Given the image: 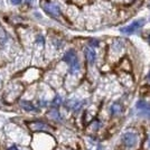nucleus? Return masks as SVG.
Instances as JSON below:
<instances>
[{"instance_id": "nucleus-10", "label": "nucleus", "mask_w": 150, "mask_h": 150, "mask_svg": "<svg viewBox=\"0 0 150 150\" xmlns=\"http://www.w3.org/2000/svg\"><path fill=\"white\" fill-rule=\"evenodd\" d=\"M48 115H50V118H53L54 120H56V121L57 120H58V121L61 120V114H59V112H58L57 110H52V111L48 113Z\"/></svg>"}, {"instance_id": "nucleus-13", "label": "nucleus", "mask_w": 150, "mask_h": 150, "mask_svg": "<svg viewBox=\"0 0 150 150\" xmlns=\"http://www.w3.org/2000/svg\"><path fill=\"white\" fill-rule=\"evenodd\" d=\"M90 44H91V46L96 47V46H99V42H98V40H95V39H93V40H91V42H90Z\"/></svg>"}, {"instance_id": "nucleus-2", "label": "nucleus", "mask_w": 150, "mask_h": 150, "mask_svg": "<svg viewBox=\"0 0 150 150\" xmlns=\"http://www.w3.org/2000/svg\"><path fill=\"white\" fill-rule=\"evenodd\" d=\"M43 9H44L45 13H47L48 16H50L52 18L57 19L62 16L59 7L55 5V4H53V2H45L44 5H43Z\"/></svg>"}, {"instance_id": "nucleus-6", "label": "nucleus", "mask_w": 150, "mask_h": 150, "mask_svg": "<svg viewBox=\"0 0 150 150\" xmlns=\"http://www.w3.org/2000/svg\"><path fill=\"white\" fill-rule=\"evenodd\" d=\"M137 109L140 110V113L142 115L147 117V118H150V105H148L146 102H144V101H138Z\"/></svg>"}, {"instance_id": "nucleus-14", "label": "nucleus", "mask_w": 150, "mask_h": 150, "mask_svg": "<svg viewBox=\"0 0 150 150\" xmlns=\"http://www.w3.org/2000/svg\"><path fill=\"white\" fill-rule=\"evenodd\" d=\"M37 42H38V43L40 42V44H44V38H43V36H42V35H39V36L37 37Z\"/></svg>"}, {"instance_id": "nucleus-11", "label": "nucleus", "mask_w": 150, "mask_h": 150, "mask_svg": "<svg viewBox=\"0 0 150 150\" xmlns=\"http://www.w3.org/2000/svg\"><path fill=\"white\" fill-rule=\"evenodd\" d=\"M7 39H8V37H7L6 31L0 27V44H5L7 42Z\"/></svg>"}, {"instance_id": "nucleus-16", "label": "nucleus", "mask_w": 150, "mask_h": 150, "mask_svg": "<svg viewBox=\"0 0 150 150\" xmlns=\"http://www.w3.org/2000/svg\"><path fill=\"white\" fill-rule=\"evenodd\" d=\"M8 150H18V148H17V147H15V146H13V147L8 148Z\"/></svg>"}, {"instance_id": "nucleus-4", "label": "nucleus", "mask_w": 150, "mask_h": 150, "mask_svg": "<svg viewBox=\"0 0 150 150\" xmlns=\"http://www.w3.org/2000/svg\"><path fill=\"white\" fill-rule=\"evenodd\" d=\"M122 141L128 148H132V147H134L137 144L138 137L137 134L133 133V132H125L123 134V137H122Z\"/></svg>"}, {"instance_id": "nucleus-15", "label": "nucleus", "mask_w": 150, "mask_h": 150, "mask_svg": "<svg viewBox=\"0 0 150 150\" xmlns=\"http://www.w3.org/2000/svg\"><path fill=\"white\" fill-rule=\"evenodd\" d=\"M11 2H13V5H19V4H21V0H10Z\"/></svg>"}, {"instance_id": "nucleus-3", "label": "nucleus", "mask_w": 150, "mask_h": 150, "mask_svg": "<svg viewBox=\"0 0 150 150\" xmlns=\"http://www.w3.org/2000/svg\"><path fill=\"white\" fill-rule=\"evenodd\" d=\"M144 24H146V20H144V19L136 20V21H133V23H132V24H130V25L125 26V27H122V28L120 29V31H121L122 34L130 35V34H133L134 31H137L139 28H141Z\"/></svg>"}, {"instance_id": "nucleus-9", "label": "nucleus", "mask_w": 150, "mask_h": 150, "mask_svg": "<svg viewBox=\"0 0 150 150\" xmlns=\"http://www.w3.org/2000/svg\"><path fill=\"white\" fill-rule=\"evenodd\" d=\"M121 111H122V106L120 105L119 103H114V104L111 105V113H112L113 115L119 114Z\"/></svg>"}, {"instance_id": "nucleus-7", "label": "nucleus", "mask_w": 150, "mask_h": 150, "mask_svg": "<svg viewBox=\"0 0 150 150\" xmlns=\"http://www.w3.org/2000/svg\"><path fill=\"white\" fill-rule=\"evenodd\" d=\"M85 57L88 59V62L90 64H94L95 63V59H96V54H95V50H92V48H85Z\"/></svg>"}, {"instance_id": "nucleus-5", "label": "nucleus", "mask_w": 150, "mask_h": 150, "mask_svg": "<svg viewBox=\"0 0 150 150\" xmlns=\"http://www.w3.org/2000/svg\"><path fill=\"white\" fill-rule=\"evenodd\" d=\"M28 127L30 128L33 131H46V130H50L52 129L50 125H45L44 122H40V121H34L30 122Z\"/></svg>"}, {"instance_id": "nucleus-18", "label": "nucleus", "mask_w": 150, "mask_h": 150, "mask_svg": "<svg viewBox=\"0 0 150 150\" xmlns=\"http://www.w3.org/2000/svg\"><path fill=\"white\" fill-rule=\"evenodd\" d=\"M148 80L150 81V72H149V74H148Z\"/></svg>"}, {"instance_id": "nucleus-12", "label": "nucleus", "mask_w": 150, "mask_h": 150, "mask_svg": "<svg viewBox=\"0 0 150 150\" xmlns=\"http://www.w3.org/2000/svg\"><path fill=\"white\" fill-rule=\"evenodd\" d=\"M50 104H52V106H54V108H58V106L62 104V98H61L59 95H57L56 98L52 101Z\"/></svg>"}, {"instance_id": "nucleus-8", "label": "nucleus", "mask_w": 150, "mask_h": 150, "mask_svg": "<svg viewBox=\"0 0 150 150\" xmlns=\"http://www.w3.org/2000/svg\"><path fill=\"white\" fill-rule=\"evenodd\" d=\"M20 106H21L25 111H28V112H30V111H36V110H37V108L31 102L26 101V100L20 101Z\"/></svg>"}, {"instance_id": "nucleus-1", "label": "nucleus", "mask_w": 150, "mask_h": 150, "mask_svg": "<svg viewBox=\"0 0 150 150\" xmlns=\"http://www.w3.org/2000/svg\"><path fill=\"white\" fill-rule=\"evenodd\" d=\"M63 61L66 62L69 65L71 73L74 74L76 72H79L80 63H79V59H77V56H76V53H75L74 50H69V52H66L64 57H63Z\"/></svg>"}, {"instance_id": "nucleus-17", "label": "nucleus", "mask_w": 150, "mask_h": 150, "mask_svg": "<svg viewBox=\"0 0 150 150\" xmlns=\"http://www.w3.org/2000/svg\"><path fill=\"white\" fill-rule=\"evenodd\" d=\"M147 147H148V148L150 149V137L148 138V141H147Z\"/></svg>"}, {"instance_id": "nucleus-19", "label": "nucleus", "mask_w": 150, "mask_h": 150, "mask_svg": "<svg viewBox=\"0 0 150 150\" xmlns=\"http://www.w3.org/2000/svg\"><path fill=\"white\" fill-rule=\"evenodd\" d=\"M26 1H27L28 4H30V2H31V0H26Z\"/></svg>"}]
</instances>
